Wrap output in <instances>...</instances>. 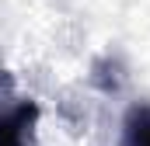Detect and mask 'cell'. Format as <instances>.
<instances>
[{
    "instance_id": "6da1fadb",
    "label": "cell",
    "mask_w": 150,
    "mask_h": 146,
    "mask_svg": "<svg viewBox=\"0 0 150 146\" xmlns=\"http://www.w3.org/2000/svg\"><path fill=\"white\" fill-rule=\"evenodd\" d=\"M35 115H38L35 105H18L7 115H0V146H28Z\"/></svg>"
},
{
    "instance_id": "7a4b0ae2",
    "label": "cell",
    "mask_w": 150,
    "mask_h": 146,
    "mask_svg": "<svg viewBox=\"0 0 150 146\" xmlns=\"http://www.w3.org/2000/svg\"><path fill=\"white\" fill-rule=\"evenodd\" d=\"M126 146H150V108H133L126 118Z\"/></svg>"
}]
</instances>
